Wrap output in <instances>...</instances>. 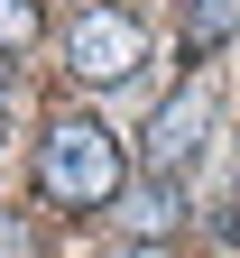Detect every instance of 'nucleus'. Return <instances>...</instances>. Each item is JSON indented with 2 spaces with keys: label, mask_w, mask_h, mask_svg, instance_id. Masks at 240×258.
<instances>
[{
  "label": "nucleus",
  "mask_w": 240,
  "mask_h": 258,
  "mask_svg": "<svg viewBox=\"0 0 240 258\" xmlns=\"http://www.w3.org/2000/svg\"><path fill=\"white\" fill-rule=\"evenodd\" d=\"M37 194H46V203H83V212L120 203V194H129L120 139L102 120H56L46 139H37Z\"/></svg>",
  "instance_id": "1"
},
{
  "label": "nucleus",
  "mask_w": 240,
  "mask_h": 258,
  "mask_svg": "<svg viewBox=\"0 0 240 258\" xmlns=\"http://www.w3.org/2000/svg\"><path fill=\"white\" fill-rule=\"evenodd\" d=\"M139 55H148V37H139L129 10H83L74 28H65V64H74L83 83H129Z\"/></svg>",
  "instance_id": "2"
},
{
  "label": "nucleus",
  "mask_w": 240,
  "mask_h": 258,
  "mask_svg": "<svg viewBox=\"0 0 240 258\" xmlns=\"http://www.w3.org/2000/svg\"><path fill=\"white\" fill-rule=\"evenodd\" d=\"M203 139H213V83H185L176 102L148 120V139H139V166H148L157 184H176L194 157H203Z\"/></svg>",
  "instance_id": "3"
},
{
  "label": "nucleus",
  "mask_w": 240,
  "mask_h": 258,
  "mask_svg": "<svg viewBox=\"0 0 240 258\" xmlns=\"http://www.w3.org/2000/svg\"><path fill=\"white\" fill-rule=\"evenodd\" d=\"M120 221H129V231H139V240H176V221H185V194L148 175L139 194H120Z\"/></svg>",
  "instance_id": "4"
},
{
  "label": "nucleus",
  "mask_w": 240,
  "mask_h": 258,
  "mask_svg": "<svg viewBox=\"0 0 240 258\" xmlns=\"http://www.w3.org/2000/svg\"><path fill=\"white\" fill-rule=\"evenodd\" d=\"M231 28H240V0H194L185 10V55H213Z\"/></svg>",
  "instance_id": "5"
},
{
  "label": "nucleus",
  "mask_w": 240,
  "mask_h": 258,
  "mask_svg": "<svg viewBox=\"0 0 240 258\" xmlns=\"http://www.w3.org/2000/svg\"><path fill=\"white\" fill-rule=\"evenodd\" d=\"M37 37V0H0V46H28Z\"/></svg>",
  "instance_id": "6"
},
{
  "label": "nucleus",
  "mask_w": 240,
  "mask_h": 258,
  "mask_svg": "<svg viewBox=\"0 0 240 258\" xmlns=\"http://www.w3.org/2000/svg\"><path fill=\"white\" fill-rule=\"evenodd\" d=\"M120 258H176V240H139V249H120Z\"/></svg>",
  "instance_id": "7"
},
{
  "label": "nucleus",
  "mask_w": 240,
  "mask_h": 258,
  "mask_svg": "<svg viewBox=\"0 0 240 258\" xmlns=\"http://www.w3.org/2000/svg\"><path fill=\"white\" fill-rule=\"evenodd\" d=\"M0 83H10V46H0Z\"/></svg>",
  "instance_id": "8"
}]
</instances>
